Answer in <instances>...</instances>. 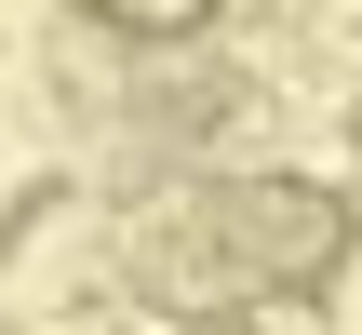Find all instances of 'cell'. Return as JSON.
<instances>
[{
	"label": "cell",
	"instance_id": "obj_1",
	"mask_svg": "<svg viewBox=\"0 0 362 335\" xmlns=\"http://www.w3.org/2000/svg\"><path fill=\"white\" fill-rule=\"evenodd\" d=\"M349 134H362V107H349Z\"/></svg>",
	"mask_w": 362,
	"mask_h": 335
}]
</instances>
